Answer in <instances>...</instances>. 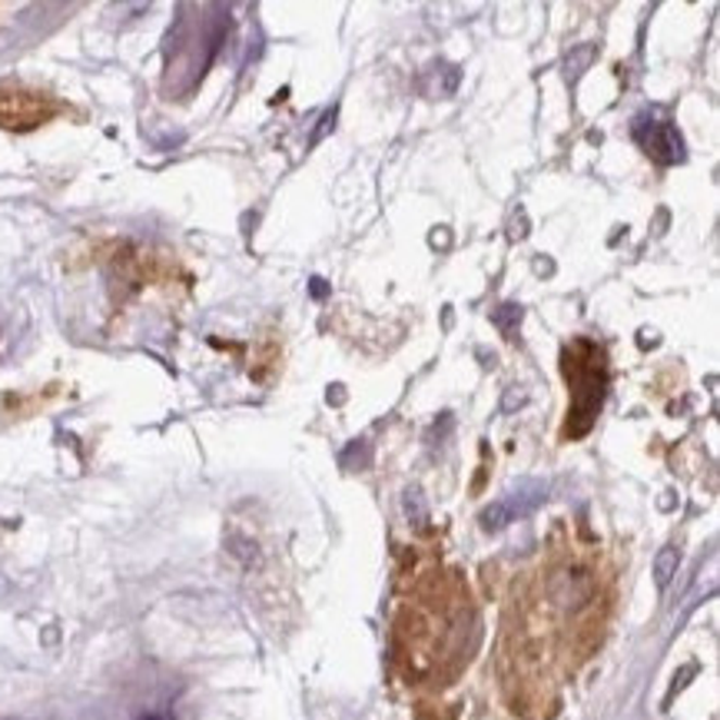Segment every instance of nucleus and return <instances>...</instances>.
Instances as JSON below:
<instances>
[{
    "instance_id": "f257e3e1",
    "label": "nucleus",
    "mask_w": 720,
    "mask_h": 720,
    "mask_svg": "<svg viewBox=\"0 0 720 720\" xmlns=\"http://www.w3.org/2000/svg\"><path fill=\"white\" fill-rule=\"evenodd\" d=\"M565 376L571 382V408H568V439H581L591 432L597 412L605 405L608 389V363L605 349L588 339H578L565 349Z\"/></svg>"
},
{
    "instance_id": "f03ea898",
    "label": "nucleus",
    "mask_w": 720,
    "mask_h": 720,
    "mask_svg": "<svg viewBox=\"0 0 720 720\" xmlns=\"http://www.w3.org/2000/svg\"><path fill=\"white\" fill-rule=\"evenodd\" d=\"M545 495H548V489H545L542 482H521L518 489H511L508 495H502L498 502H492L478 521H482L485 531H502V528H508L511 521H521V518H528L531 511H538V505L545 502Z\"/></svg>"
},
{
    "instance_id": "7ed1b4c3",
    "label": "nucleus",
    "mask_w": 720,
    "mask_h": 720,
    "mask_svg": "<svg viewBox=\"0 0 720 720\" xmlns=\"http://www.w3.org/2000/svg\"><path fill=\"white\" fill-rule=\"evenodd\" d=\"M53 113H56V106L47 97H40V93L0 90V127L30 130V127H40L43 119H50Z\"/></svg>"
},
{
    "instance_id": "20e7f679",
    "label": "nucleus",
    "mask_w": 720,
    "mask_h": 720,
    "mask_svg": "<svg viewBox=\"0 0 720 720\" xmlns=\"http://www.w3.org/2000/svg\"><path fill=\"white\" fill-rule=\"evenodd\" d=\"M634 140L657 160V163H681L684 160V140L678 134L674 124H668V119H657V116H637L634 127H631Z\"/></svg>"
},
{
    "instance_id": "39448f33",
    "label": "nucleus",
    "mask_w": 720,
    "mask_h": 720,
    "mask_svg": "<svg viewBox=\"0 0 720 720\" xmlns=\"http://www.w3.org/2000/svg\"><path fill=\"white\" fill-rule=\"evenodd\" d=\"M678 565H681V552L674 545L657 552V558H654V584L665 591L671 584V578L678 574Z\"/></svg>"
},
{
    "instance_id": "423d86ee",
    "label": "nucleus",
    "mask_w": 720,
    "mask_h": 720,
    "mask_svg": "<svg viewBox=\"0 0 720 720\" xmlns=\"http://www.w3.org/2000/svg\"><path fill=\"white\" fill-rule=\"evenodd\" d=\"M521 316H525V313H521L518 303H505V306H498V310L492 313V323L511 339V336L518 332V326H521Z\"/></svg>"
},
{
    "instance_id": "0eeeda50",
    "label": "nucleus",
    "mask_w": 720,
    "mask_h": 720,
    "mask_svg": "<svg viewBox=\"0 0 720 720\" xmlns=\"http://www.w3.org/2000/svg\"><path fill=\"white\" fill-rule=\"evenodd\" d=\"M405 515H408L415 525H426V521H429V511H426L422 492H405Z\"/></svg>"
},
{
    "instance_id": "6e6552de",
    "label": "nucleus",
    "mask_w": 720,
    "mask_h": 720,
    "mask_svg": "<svg viewBox=\"0 0 720 720\" xmlns=\"http://www.w3.org/2000/svg\"><path fill=\"white\" fill-rule=\"evenodd\" d=\"M355 462H358V468L369 465V445H366V442H352V445L345 449L342 465H345V468H355Z\"/></svg>"
},
{
    "instance_id": "1a4fd4ad",
    "label": "nucleus",
    "mask_w": 720,
    "mask_h": 720,
    "mask_svg": "<svg viewBox=\"0 0 720 720\" xmlns=\"http://www.w3.org/2000/svg\"><path fill=\"white\" fill-rule=\"evenodd\" d=\"M229 545H232V555L239 558V561H247V565H253L256 561V545L253 542H247V538H229Z\"/></svg>"
},
{
    "instance_id": "9d476101",
    "label": "nucleus",
    "mask_w": 720,
    "mask_h": 720,
    "mask_svg": "<svg viewBox=\"0 0 720 720\" xmlns=\"http://www.w3.org/2000/svg\"><path fill=\"white\" fill-rule=\"evenodd\" d=\"M594 56V50L591 47H578L571 56H568V77H578L584 67H588V60Z\"/></svg>"
},
{
    "instance_id": "9b49d317",
    "label": "nucleus",
    "mask_w": 720,
    "mask_h": 720,
    "mask_svg": "<svg viewBox=\"0 0 720 720\" xmlns=\"http://www.w3.org/2000/svg\"><path fill=\"white\" fill-rule=\"evenodd\" d=\"M332 119H336V110H329V113L323 116V127H319V130L313 134V143H319V140L326 137V130H329V124H332Z\"/></svg>"
},
{
    "instance_id": "f8f14e48",
    "label": "nucleus",
    "mask_w": 720,
    "mask_h": 720,
    "mask_svg": "<svg viewBox=\"0 0 720 720\" xmlns=\"http://www.w3.org/2000/svg\"><path fill=\"white\" fill-rule=\"evenodd\" d=\"M326 292H329V289H326V282H323V279H313V295H316V299H323Z\"/></svg>"
},
{
    "instance_id": "ddd939ff",
    "label": "nucleus",
    "mask_w": 720,
    "mask_h": 720,
    "mask_svg": "<svg viewBox=\"0 0 720 720\" xmlns=\"http://www.w3.org/2000/svg\"><path fill=\"white\" fill-rule=\"evenodd\" d=\"M140 720H173L169 713H143Z\"/></svg>"
}]
</instances>
